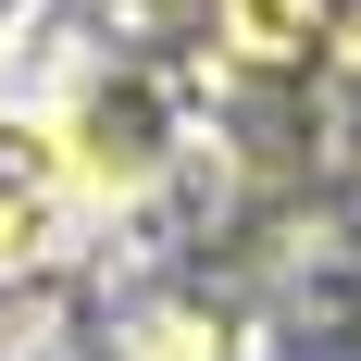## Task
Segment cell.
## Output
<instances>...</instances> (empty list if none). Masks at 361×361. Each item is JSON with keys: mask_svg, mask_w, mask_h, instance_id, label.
I'll return each instance as SVG.
<instances>
[{"mask_svg": "<svg viewBox=\"0 0 361 361\" xmlns=\"http://www.w3.org/2000/svg\"><path fill=\"white\" fill-rule=\"evenodd\" d=\"M37 125L63 149L75 200H137L149 175H175V149H187V100H175V75H149V63H100L63 112H37Z\"/></svg>", "mask_w": 361, "mask_h": 361, "instance_id": "obj_1", "label": "cell"}, {"mask_svg": "<svg viewBox=\"0 0 361 361\" xmlns=\"http://www.w3.org/2000/svg\"><path fill=\"white\" fill-rule=\"evenodd\" d=\"M75 212H87V200H75L50 125H37V112H0V287H13V274H37V262L63 250Z\"/></svg>", "mask_w": 361, "mask_h": 361, "instance_id": "obj_2", "label": "cell"}, {"mask_svg": "<svg viewBox=\"0 0 361 361\" xmlns=\"http://www.w3.org/2000/svg\"><path fill=\"white\" fill-rule=\"evenodd\" d=\"M212 37L250 75H299L312 50H336V0H212Z\"/></svg>", "mask_w": 361, "mask_h": 361, "instance_id": "obj_3", "label": "cell"}, {"mask_svg": "<svg viewBox=\"0 0 361 361\" xmlns=\"http://www.w3.org/2000/svg\"><path fill=\"white\" fill-rule=\"evenodd\" d=\"M125 361H250V324L212 299H149L125 324Z\"/></svg>", "mask_w": 361, "mask_h": 361, "instance_id": "obj_4", "label": "cell"}, {"mask_svg": "<svg viewBox=\"0 0 361 361\" xmlns=\"http://www.w3.org/2000/svg\"><path fill=\"white\" fill-rule=\"evenodd\" d=\"M37 25V0H0V50H13V37H25Z\"/></svg>", "mask_w": 361, "mask_h": 361, "instance_id": "obj_5", "label": "cell"}, {"mask_svg": "<svg viewBox=\"0 0 361 361\" xmlns=\"http://www.w3.org/2000/svg\"><path fill=\"white\" fill-rule=\"evenodd\" d=\"M336 37H349V75H361V0H349V13H336Z\"/></svg>", "mask_w": 361, "mask_h": 361, "instance_id": "obj_6", "label": "cell"}]
</instances>
